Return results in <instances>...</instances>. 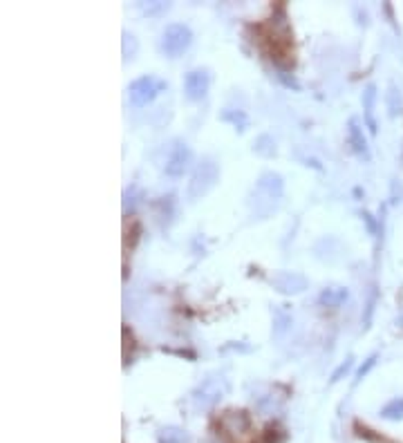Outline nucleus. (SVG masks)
<instances>
[{
	"label": "nucleus",
	"instance_id": "obj_1",
	"mask_svg": "<svg viewBox=\"0 0 403 443\" xmlns=\"http://www.w3.org/2000/svg\"><path fill=\"white\" fill-rule=\"evenodd\" d=\"M282 193H285V184L278 173H264L258 182H255L253 197L255 200V213L258 215H269L280 204Z\"/></svg>",
	"mask_w": 403,
	"mask_h": 443
},
{
	"label": "nucleus",
	"instance_id": "obj_2",
	"mask_svg": "<svg viewBox=\"0 0 403 443\" xmlns=\"http://www.w3.org/2000/svg\"><path fill=\"white\" fill-rule=\"evenodd\" d=\"M193 43V32L184 23H170L166 25V29L161 32L159 38V49L161 54L168 58H179Z\"/></svg>",
	"mask_w": 403,
	"mask_h": 443
},
{
	"label": "nucleus",
	"instance_id": "obj_3",
	"mask_svg": "<svg viewBox=\"0 0 403 443\" xmlns=\"http://www.w3.org/2000/svg\"><path fill=\"white\" fill-rule=\"evenodd\" d=\"M166 88H168L166 81H161L155 74L139 76V79H135L128 85V101H130V106H135V108H143V106L152 104Z\"/></svg>",
	"mask_w": 403,
	"mask_h": 443
},
{
	"label": "nucleus",
	"instance_id": "obj_4",
	"mask_svg": "<svg viewBox=\"0 0 403 443\" xmlns=\"http://www.w3.org/2000/svg\"><path fill=\"white\" fill-rule=\"evenodd\" d=\"M220 177V168L213 159H202L200 164L193 168L191 182H188V200H200L204 197L213 186H216Z\"/></svg>",
	"mask_w": 403,
	"mask_h": 443
},
{
	"label": "nucleus",
	"instance_id": "obj_5",
	"mask_svg": "<svg viewBox=\"0 0 403 443\" xmlns=\"http://www.w3.org/2000/svg\"><path fill=\"white\" fill-rule=\"evenodd\" d=\"M229 392V381L224 376H207L193 392V403L202 410L216 407Z\"/></svg>",
	"mask_w": 403,
	"mask_h": 443
},
{
	"label": "nucleus",
	"instance_id": "obj_6",
	"mask_svg": "<svg viewBox=\"0 0 403 443\" xmlns=\"http://www.w3.org/2000/svg\"><path fill=\"white\" fill-rule=\"evenodd\" d=\"M211 88V74L209 70H202V67H195V70L186 72L184 76V95L188 101H202L209 95Z\"/></svg>",
	"mask_w": 403,
	"mask_h": 443
},
{
	"label": "nucleus",
	"instance_id": "obj_7",
	"mask_svg": "<svg viewBox=\"0 0 403 443\" xmlns=\"http://www.w3.org/2000/svg\"><path fill=\"white\" fill-rule=\"evenodd\" d=\"M193 164V150L186 146L184 141H175L173 150H170V155L166 159V175L168 177H182L188 168Z\"/></svg>",
	"mask_w": 403,
	"mask_h": 443
},
{
	"label": "nucleus",
	"instance_id": "obj_8",
	"mask_svg": "<svg viewBox=\"0 0 403 443\" xmlns=\"http://www.w3.org/2000/svg\"><path fill=\"white\" fill-rule=\"evenodd\" d=\"M271 285L280 294L296 296L307 289V278L303 274H296V271H278V274L271 276Z\"/></svg>",
	"mask_w": 403,
	"mask_h": 443
},
{
	"label": "nucleus",
	"instance_id": "obj_9",
	"mask_svg": "<svg viewBox=\"0 0 403 443\" xmlns=\"http://www.w3.org/2000/svg\"><path fill=\"white\" fill-rule=\"evenodd\" d=\"M347 141L354 155H358L361 159H370V148H367V139L363 134V128L358 123V119H349L347 123Z\"/></svg>",
	"mask_w": 403,
	"mask_h": 443
},
{
	"label": "nucleus",
	"instance_id": "obj_10",
	"mask_svg": "<svg viewBox=\"0 0 403 443\" xmlns=\"http://www.w3.org/2000/svg\"><path fill=\"white\" fill-rule=\"evenodd\" d=\"M349 298V291L345 287H325L321 296H319V302L323 307H327V309H338L347 302Z\"/></svg>",
	"mask_w": 403,
	"mask_h": 443
},
{
	"label": "nucleus",
	"instance_id": "obj_11",
	"mask_svg": "<svg viewBox=\"0 0 403 443\" xmlns=\"http://www.w3.org/2000/svg\"><path fill=\"white\" fill-rule=\"evenodd\" d=\"M361 101H363V117H365V123H367V128H370V132L372 134H376V119H374V106H376V85L374 83H370L367 88L363 90V97H361Z\"/></svg>",
	"mask_w": 403,
	"mask_h": 443
},
{
	"label": "nucleus",
	"instance_id": "obj_12",
	"mask_svg": "<svg viewBox=\"0 0 403 443\" xmlns=\"http://www.w3.org/2000/svg\"><path fill=\"white\" fill-rule=\"evenodd\" d=\"M381 419L385 421H403V396L392 398L390 403L381 407Z\"/></svg>",
	"mask_w": 403,
	"mask_h": 443
},
{
	"label": "nucleus",
	"instance_id": "obj_13",
	"mask_svg": "<svg viewBox=\"0 0 403 443\" xmlns=\"http://www.w3.org/2000/svg\"><path fill=\"white\" fill-rule=\"evenodd\" d=\"M159 443H191V437L182 428H164L157 434Z\"/></svg>",
	"mask_w": 403,
	"mask_h": 443
},
{
	"label": "nucleus",
	"instance_id": "obj_14",
	"mask_svg": "<svg viewBox=\"0 0 403 443\" xmlns=\"http://www.w3.org/2000/svg\"><path fill=\"white\" fill-rule=\"evenodd\" d=\"M222 121H231L238 132H244L249 125V119L242 110H224V112H222Z\"/></svg>",
	"mask_w": 403,
	"mask_h": 443
},
{
	"label": "nucleus",
	"instance_id": "obj_15",
	"mask_svg": "<svg viewBox=\"0 0 403 443\" xmlns=\"http://www.w3.org/2000/svg\"><path fill=\"white\" fill-rule=\"evenodd\" d=\"M401 110H403L401 92L397 90V85H390V92H388V112H390V117H397V115H401Z\"/></svg>",
	"mask_w": 403,
	"mask_h": 443
},
{
	"label": "nucleus",
	"instance_id": "obj_16",
	"mask_svg": "<svg viewBox=\"0 0 403 443\" xmlns=\"http://www.w3.org/2000/svg\"><path fill=\"white\" fill-rule=\"evenodd\" d=\"M137 49H139V43H137V38L133 36V34L124 32V61H130V58H135Z\"/></svg>",
	"mask_w": 403,
	"mask_h": 443
},
{
	"label": "nucleus",
	"instance_id": "obj_17",
	"mask_svg": "<svg viewBox=\"0 0 403 443\" xmlns=\"http://www.w3.org/2000/svg\"><path fill=\"white\" fill-rule=\"evenodd\" d=\"M168 3H141L139 5V10H141V14H146V16H157V14H161V12H168Z\"/></svg>",
	"mask_w": 403,
	"mask_h": 443
},
{
	"label": "nucleus",
	"instance_id": "obj_18",
	"mask_svg": "<svg viewBox=\"0 0 403 443\" xmlns=\"http://www.w3.org/2000/svg\"><path fill=\"white\" fill-rule=\"evenodd\" d=\"M352 368H354V359H352V356H349V359H347L345 363H341L338 368L334 370V374H332V379H330V381H332V383H338L343 376H347Z\"/></svg>",
	"mask_w": 403,
	"mask_h": 443
},
{
	"label": "nucleus",
	"instance_id": "obj_19",
	"mask_svg": "<svg viewBox=\"0 0 403 443\" xmlns=\"http://www.w3.org/2000/svg\"><path fill=\"white\" fill-rule=\"evenodd\" d=\"M376 359H379V356H376V354H372L370 359H365V363H363L361 368H358V372H356V379H354V383L363 381V379L367 376V374H370V370H372L374 365H376Z\"/></svg>",
	"mask_w": 403,
	"mask_h": 443
},
{
	"label": "nucleus",
	"instance_id": "obj_20",
	"mask_svg": "<svg viewBox=\"0 0 403 443\" xmlns=\"http://www.w3.org/2000/svg\"><path fill=\"white\" fill-rule=\"evenodd\" d=\"M287 325H291V316H289V313L278 311V313H276V334L280 336L282 331L287 329Z\"/></svg>",
	"mask_w": 403,
	"mask_h": 443
},
{
	"label": "nucleus",
	"instance_id": "obj_21",
	"mask_svg": "<svg viewBox=\"0 0 403 443\" xmlns=\"http://www.w3.org/2000/svg\"><path fill=\"white\" fill-rule=\"evenodd\" d=\"M374 304H376V287H374V291H372V296H370V302H367V311H365V318H363V325H365V329L370 327V322H372Z\"/></svg>",
	"mask_w": 403,
	"mask_h": 443
},
{
	"label": "nucleus",
	"instance_id": "obj_22",
	"mask_svg": "<svg viewBox=\"0 0 403 443\" xmlns=\"http://www.w3.org/2000/svg\"><path fill=\"white\" fill-rule=\"evenodd\" d=\"M401 325H403V318H401Z\"/></svg>",
	"mask_w": 403,
	"mask_h": 443
}]
</instances>
